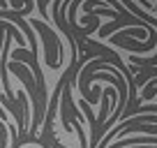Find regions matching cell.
Returning <instances> with one entry per match:
<instances>
[{"label":"cell","mask_w":157,"mask_h":148,"mask_svg":"<svg viewBox=\"0 0 157 148\" xmlns=\"http://www.w3.org/2000/svg\"><path fill=\"white\" fill-rule=\"evenodd\" d=\"M28 25L35 30V33L42 35L44 40V49H46V65L51 69H60L65 63V44H63V37H60L58 30H53L46 21L42 19H25Z\"/></svg>","instance_id":"6da1fadb"},{"label":"cell","mask_w":157,"mask_h":148,"mask_svg":"<svg viewBox=\"0 0 157 148\" xmlns=\"http://www.w3.org/2000/svg\"><path fill=\"white\" fill-rule=\"evenodd\" d=\"M49 5H51V0H35V7H39L42 21H46V19H49Z\"/></svg>","instance_id":"3957f363"},{"label":"cell","mask_w":157,"mask_h":148,"mask_svg":"<svg viewBox=\"0 0 157 148\" xmlns=\"http://www.w3.org/2000/svg\"><path fill=\"white\" fill-rule=\"evenodd\" d=\"M111 40V44L113 46H120V49H125V51H129L132 56H139V53H148V51H152L157 46V37H152V40H148V42H136V40H127V37H109Z\"/></svg>","instance_id":"7a4b0ae2"}]
</instances>
